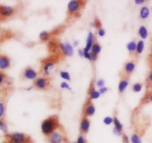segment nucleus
Listing matches in <instances>:
<instances>
[{
	"label": "nucleus",
	"mask_w": 152,
	"mask_h": 143,
	"mask_svg": "<svg viewBox=\"0 0 152 143\" xmlns=\"http://www.w3.org/2000/svg\"><path fill=\"white\" fill-rule=\"evenodd\" d=\"M60 126L59 117L57 115H52L43 120L42 123V133L48 137L53 132L57 131L60 128Z\"/></svg>",
	"instance_id": "nucleus-1"
},
{
	"label": "nucleus",
	"mask_w": 152,
	"mask_h": 143,
	"mask_svg": "<svg viewBox=\"0 0 152 143\" xmlns=\"http://www.w3.org/2000/svg\"><path fill=\"white\" fill-rule=\"evenodd\" d=\"M86 4L85 1H79V0H72L70 1L68 4L67 13L70 17H77V15L80 14V11Z\"/></svg>",
	"instance_id": "nucleus-2"
},
{
	"label": "nucleus",
	"mask_w": 152,
	"mask_h": 143,
	"mask_svg": "<svg viewBox=\"0 0 152 143\" xmlns=\"http://www.w3.org/2000/svg\"><path fill=\"white\" fill-rule=\"evenodd\" d=\"M57 61L58 59H56L55 56H50V57L42 60V72L46 77L50 75L51 71L54 68V66Z\"/></svg>",
	"instance_id": "nucleus-3"
},
{
	"label": "nucleus",
	"mask_w": 152,
	"mask_h": 143,
	"mask_svg": "<svg viewBox=\"0 0 152 143\" xmlns=\"http://www.w3.org/2000/svg\"><path fill=\"white\" fill-rule=\"evenodd\" d=\"M7 138L10 143H34V140L31 136L19 132L8 134Z\"/></svg>",
	"instance_id": "nucleus-4"
},
{
	"label": "nucleus",
	"mask_w": 152,
	"mask_h": 143,
	"mask_svg": "<svg viewBox=\"0 0 152 143\" xmlns=\"http://www.w3.org/2000/svg\"><path fill=\"white\" fill-rule=\"evenodd\" d=\"M50 86V79L46 77H37L34 81V87L37 90H45Z\"/></svg>",
	"instance_id": "nucleus-5"
},
{
	"label": "nucleus",
	"mask_w": 152,
	"mask_h": 143,
	"mask_svg": "<svg viewBox=\"0 0 152 143\" xmlns=\"http://www.w3.org/2000/svg\"><path fill=\"white\" fill-rule=\"evenodd\" d=\"M59 50H60L61 53L63 56H72L74 55V50L73 48V46L68 42H59Z\"/></svg>",
	"instance_id": "nucleus-6"
},
{
	"label": "nucleus",
	"mask_w": 152,
	"mask_h": 143,
	"mask_svg": "<svg viewBox=\"0 0 152 143\" xmlns=\"http://www.w3.org/2000/svg\"><path fill=\"white\" fill-rule=\"evenodd\" d=\"M96 108L91 99H88L84 105L83 109V115L85 117H90L95 114Z\"/></svg>",
	"instance_id": "nucleus-7"
},
{
	"label": "nucleus",
	"mask_w": 152,
	"mask_h": 143,
	"mask_svg": "<svg viewBox=\"0 0 152 143\" xmlns=\"http://www.w3.org/2000/svg\"><path fill=\"white\" fill-rule=\"evenodd\" d=\"M48 143H62L65 140L63 134L59 131H56L48 136Z\"/></svg>",
	"instance_id": "nucleus-8"
},
{
	"label": "nucleus",
	"mask_w": 152,
	"mask_h": 143,
	"mask_svg": "<svg viewBox=\"0 0 152 143\" xmlns=\"http://www.w3.org/2000/svg\"><path fill=\"white\" fill-rule=\"evenodd\" d=\"M15 13L14 7L8 5L0 4V18L6 19L13 16Z\"/></svg>",
	"instance_id": "nucleus-9"
},
{
	"label": "nucleus",
	"mask_w": 152,
	"mask_h": 143,
	"mask_svg": "<svg viewBox=\"0 0 152 143\" xmlns=\"http://www.w3.org/2000/svg\"><path fill=\"white\" fill-rule=\"evenodd\" d=\"M136 68V63L134 61H128L123 67V77H129V76L134 71Z\"/></svg>",
	"instance_id": "nucleus-10"
},
{
	"label": "nucleus",
	"mask_w": 152,
	"mask_h": 143,
	"mask_svg": "<svg viewBox=\"0 0 152 143\" xmlns=\"http://www.w3.org/2000/svg\"><path fill=\"white\" fill-rule=\"evenodd\" d=\"M22 77L25 80H35L37 78V72L31 67H27L22 72Z\"/></svg>",
	"instance_id": "nucleus-11"
},
{
	"label": "nucleus",
	"mask_w": 152,
	"mask_h": 143,
	"mask_svg": "<svg viewBox=\"0 0 152 143\" xmlns=\"http://www.w3.org/2000/svg\"><path fill=\"white\" fill-rule=\"evenodd\" d=\"M91 126V123L90 120L88 117H83V118L81 119V121H80V134H86L88 133L89 129H90Z\"/></svg>",
	"instance_id": "nucleus-12"
},
{
	"label": "nucleus",
	"mask_w": 152,
	"mask_h": 143,
	"mask_svg": "<svg viewBox=\"0 0 152 143\" xmlns=\"http://www.w3.org/2000/svg\"><path fill=\"white\" fill-rule=\"evenodd\" d=\"M114 134H116L117 136H121L123 135V125L120 121L119 120L118 117L117 116H114Z\"/></svg>",
	"instance_id": "nucleus-13"
},
{
	"label": "nucleus",
	"mask_w": 152,
	"mask_h": 143,
	"mask_svg": "<svg viewBox=\"0 0 152 143\" xmlns=\"http://www.w3.org/2000/svg\"><path fill=\"white\" fill-rule=\"evenodd\" d=\"M95 40H96V38H95L94 34L92 32H89L88 34L87 39H86V47L83 48V52H91V47Z\"/></svg>",
	"instance_id": "nucleus-14"
},
{
	"label": "nucleus",
	"mask_w": 152,
	"mask_h": 143,
	"mask_svg": "<svg viewBox=\"0 0 152 143\" xmlns=\"http://www.w3.org/2000/svg\"><path fill=\"white\" fill-rule=\"evenodd\" d=\"M129 85V77H123L120 80L118 85V92L120 94H122L125 92Z\"/></svg>",
	"instance_id": "nucleus-15"
},
{
	"label": "nucleus",
	"mask_w": 152,
	"mask_h": 143,
	"mask_svg": "<svg viewBox=\"0 0 152 143\" xmlns=\"http://www.w3.org/2000/svg\"><path fill=\"white\" fill-rule=\"evenodd\" d=\"M88 96L89 99L93 100V99H99L100 96V93H99V90H96L95 89L94 85L93 84L91 85L90 88L88 89Z\"/></svg>",
	"instance_id": "nucleus-16"
},
{
	"label": "nucleus",
	"mask_w": 152,
	"mask_h": 143,
	"mask_svg": "<svg viewBox=\"0 0 152 143\" xmlns=\"http://www.w3.org/2000/svg\"><path fill=\"white\" fill-rule=\"evenodd\" d=\"M10 60L7 56H0V70H5L10 67Z\"/></svg>",
	"instance_id": "nucleus-17"
},
{
	"label": "nucleus",
	"mask_w": 152,
	"mask_h": 143,
	"mask_svg": "<svg viewBox=\"0 0 152 143\" xmlns=\"http://www.w3.org/2000/svg\"><path fill=\"white\" fill-rule=\"evenodd\" d=\"M150 15V10L147 6H143L140 10V17L141 19H146Z\"/></svg>",
	"instance_id": "nucleus-18"
},
{
	"label": "nucleus",
	"mask_w": 152,
	"mask_h": 143,
	"mask_svg": "<svg viewBox=\"0 0 152 143\" xmlns=\"http://www.w3.org/2000/svg\"><path fill=\"white\" fill-rule=\"evenodd\" d=\"M127 50L131 55L135 54L137 49V42L136 41H131L127 44Z\"/></svg>",
	"instance_id": "nucleus-19"
},
{
	"label": "nucleus",
	"mask_w": 152,
	"mask_h": 143,
	"mask_svg": "<svg viewBox=\"0 0 152 143\" xmlns=\"http://www.w3.org/2000/svg\"><path fill=\"white\" fill-rule=\"evenodd\" d=\"M138 34H139L140 37L142 39V40L145 39L148 36V30H147V28L144 25H142V26L140 27L139 30H138Z\"/></svg>",
	"instance_id": "nucleus-20"
},
{
	"label": "nucleus",
	"mask_w": 152,
	"mask_h": 143,
	"mask_svg": "<svg viewBox=\"0 0 152 143\" xmlns=\"http://www.w3.org/2000/svg\"><path fill=\"white\" fill-rule=\"evenodd\" d=\"M51 34H52L51 33L48 32V31H42V32L40 33L39 37V39L41 40L42 42H48L49 39H50V37H51Z\"/></svg>",
	"instance_id": "nucleus-21"
},
{
	"label": "nucleus",
	"mask_w": 152,
	"mask_h": 143,
	"mask_svg": "<svg viewBox=\"0 0 152 143\" xmlns=\"http://www.w3.org/2000/svg\"><path fill=\"white\" fill-rule=\"evenodd\" d=\"M144 48H145V42H144L143 40H140V41H138V42L137 43V49L135 55L140 56L143 52Z\"/></svg>",
	"instance_id": "nucleus-22"
},
{
	"label": "nucleus",
	"mask_w": 152,
	"mask_h": 143,
	"mask_svg": "<svg viewBox=\"0 0 152 143\" xmlns=\"http://www.w3.org/2000/svg\"><path fill=\"white\" fill-rule=\"evenodd\" d=\"M91 52L96 55H99V53L101 52V45H99V43L96 41V39L95 40V42H94L93 45L91 47Z\"/></svg>",
	"instance_id": "nucleus-23"
},
{
	"label": "nucleus",
	"mask_w": 152,
	"mask_h": 143,
	"mask_svg": "<svg viewBox=\"0 0 152 143\" xmlns=\"http://www.w3.org/2000/svg\"><path fill=\"white\" fill-rule=\"evenodd\" d=\"M59 75H60L61 78L63 79L65 81H70L71 80V76H70L69 73L68 71H61L59 72Z\"/></svg>",
	"instance_id": "nucleus-24"
},
{
	"label": "nucleus",
	"mask_w": 152,
	"mask_h": 143,
	"mask_svg": "<svg viewBox=\"0 0 152 143\" xmlns=\"http://www.w3.org/2000/svg\"><path fill=\"white\" fill-rule=\"evenodd\" d=\"M131 142L132 143H142V140H141V138L140 136V135H138L137 134H134L131 136Z\"/></svg>",
	"instance_id": "nucleus-25"
},
{
	"label": "nucleus",
	"mask_w": 152,
	"mask_h": 143,
	"mask_svg": "<svg viewBox=\"0 0 152 143\" xmlns=\"http://www.w3.org/2000/svg\"><path fill=\"white\" fill-rule=\"evenodd\" d=\"M142 86L143 85H142V83H135V84H134L133 86H132V90H133V92H134V93H139V92H140L141 90H142Z\"/></svg>",
	"instance_id": "nucleus-26"
},
{
	"label": "nucleus",
	"mask_w": 152,
	"mask_h": 143,
	"mask_svg": "<svg viewBox=\"0 0 152 143\" xmlns=\"http://www.w3.org/2000/svg\"><path fill=\"white\" fill-rule=\"evenodd\" d=\"M146 84L147 87H148V88L152 89V69L150 71V72L148 73V77H147Z\"/></svg>",
	"instance_id": "nucleus-27"
},
{
	"label": "nucleus",
	"mask_w": 152,
	"mask_h": 143,
	"mask_svg": "<svg viewBox=\"0 0 152 143\" xmlns=\"http://www.w3.org/2000/svg\"><path fill=\"white\" fill-rule=\"evenodd\" d=\"M0 130L2 132H4V134L7 133V127L6 123H4V121L3 120L0 119Z\"/></svg>",
	"instance_id": "nucleus-28"
},
{
	"label": "nucleus",
	"mask_w": 152,
	"mask_h": 143,
	"mask_svg": "<svg viewBox=\"0 0 152 143\" xmlns=\"http://www.w3.org/2000/svg\"><path fill=\"white\" fill-rule=\"evenodd\" d=\"M114 123V117H105L103 119V123L106 125H110Z\"/></svg>",
	"instance_id": "nucleus-29"
},
{
	"label": "nucleus",
	"mask_w": 152,
	"mask_h": 143,
	"mask_svg": "<svg viewBox=\"0 0 152 143\" xmlns=\"http://www.w3.org/2000/svg\"><path fill=\"white\" fill-rule=\"evenodd\" d=\"M77 143H87V140H86V137H85V135L80 134L78 136V138H77Z\"/></svg>",
	"instance_id": "nucleus-30"
},
{
	"label": "nucleus",
	"mask_w": 152,
	"mask_h": 143,
	"mask_svg": "<svg viewBox=\"0 0 152 143\" xmlns=\"http://www.w3.org/2000/svg\"><path fill=\"white\" fill-rule=\"evenodd\" d=\"M97 33H98V35H99L100 37H103L105 35V31L102 26L99 27V28H97Z\"/></svg>",
	"instance_id": "nucleus-31"
},
{
	"label": "nucleus",
	"mask_w": 152,
	"mask_h": 143,
	"mask_svg": "<svg viewBox=\"0 0 152 143\" xmlns=\"http://www.w3.org/2000/svg\"><path fill=\"white\" fill-rule=\"evenodd\" d=\"M4 111H5V107H4V103L0 102V119L4 116Z\"/></svg>",
	"instance_id": "nucleus-32"
},
{
	"label": "nucleus",
	"mask_w": 152,
	"mask_h": 143,
	"mask_svg": "<svg viewBox=\"0 0 152 143\" xmlns=\"http://www.w3.org/2000/svg\"><path fill=\"white\" fill-rule=\"evenodd\" d=\"M60 88L62 89H67V90H71V87H70V85H68V82H66L65 81L62 82V83L60 84Z\"/></svg>",
	"instance_id": "nucleus-33"
},
{
	"label": "nucleus",
	"mask_w": 152,
	"mask_h": 143,
	"mask_svg": "<svg viewBox=\"0 0 152 143\" xmlns=\"http://www.w3.org/2000/svg\"><path fill=\"white\" fill-rule=\"evenodd\" d=\"M96 85L99 88H101L102 87H105V80H102V79H100V80H97V82H96Z\"/></svg>",
	"instance_id": "nucleus-34"
},
{
	"label": "nucleus",
	"mask_w": 152,
	"mask_h": 143,
	"mask_svg": "<svg viewBox=\"0 0 152 143\" xmlns=\"http://www.w3.org/2000/svg\"><path fill=\"white\" fill-rule=\"evenodd\" d=\"M122 136H123V143H130V140H129V138L127 135L125 134H123L122 135Z\"/></svg>",
	"instance_id": "nucleus-35"
},
{
	"label": "nucleus",
	"mask_w": 152,
	"mask_h": 143,
	"mask_svg": "<svg viewBox=\"0 0 152 143\" xmlns=\"http://www.w3.org/2000/svg\"><path fill=\"white\" fill-rule=\"evenodd\" d=\"M148 64H149L150 67L152 69V46H151V52H150V54L148 56Z\"/></svg>",
	"instance_id": "nucleus-36"
},
{
	"label": "nucleus",
	"mask_w": 152,
	"mask_h": 143,
	"mask_svg": "<svg viewBox=\"0 0 152 143\" xmlns=\"http://www.w3.org/2000/svg\"><path fill=\"white\" fill-rule=\"evenodd\" d=\"M97 57H98L97 55L94 54V53H93L91 52V59H90L91 62H95V61L97 59Z\"/></svg>",
	"instance_id": "nucleus-37"
},
{
	"label": "nucleus",
	"mask_w": 152,
	"mask_h": 143,
	"mask_svg": "<svg viewBox=\"0 0 152 143\" xmlns=\"http://www.w3.org/2000/svg\"><path fill=\"white\" fill-rule=\"evenodd\" d=\"M108 88L102 87V88H99V93H100V95L101 94H104V93H105L107 91H108Z\"/></svg>",
	"instance_id": "nucleus-38"
},
{
	"label": "nucleus",
	"mask_w": 152,
	"mask_h": 143,
	"mask_svg": "<svg viewBox=\"0 0 152 143\" xmlns=\"http://www.w3.org/2000/svg\"><path fill=\"white\" fill-rule=\"evenodd\" d=\"M4 80V74L0 71V84H1V83L3 82Z\"/></svg>",
	"instance_id": "nucleus-39"
},
{
	"label": "nucleus",
	"mask_w": 152,
	"mask_h": 143,
	"mask_svg": "<svg viewBox=\"0 0 152 143\" xmlns=\"http://www.w3.org/2000/svg\"><path fill=\"white\" fill-rule=\"evenodd\" d=\"M145 0H135L134 2L137 4H142L145 2Z\"/></svg>",
	"instance_id": "nucleus-40"
},
{
	"label": "nucleus",
	"mask_w": 152,
	"mask_h": 143,
	"mask_svg": "<svg viewBox=\"0 0 152 143\" xmlns=\"http://www.w3.org/2000/svg\"><path fill=\"white\" fill-rule=\"evenodd\" d=\"M77 53H78V55L80 56V57H83V56H84L83 49H79L78 51H77Z\"/></svg>",
	"instance_id": "nucleus-41"
},
{
	"label": "nucleus",
	"mask_w": 152,
	"mask_h": 143,
	"mask_svg": "<svg viewBox=\"0 0 152 143\" xmlns=\"http://www.w3.org/2000/svg\"><path fill=\"white\" fill-rule=\"evenodd\" d=\"M78 43H79V42L78 41H75L74 42V46H77L78 45Z\"/></svg>",
	"instance_id": "nucleus-42"
},
{
	"label": "nucleus",
	"mask_w": 152,
	"mask_h": 143,
	"mask_svg": "<svg viewBox=\"0 0 152 143\" xmlns=\"http://www.w3.org/2000/svg\"><path fill=\"white\" fill-rule=\"evenodd\" d=\"M149 99H150V101L152 102V93H151V94L149 95Z\"/></svg>",
	"instance_id": "nucleus-43"
},
{
	"label": "nucleus",
	"mask_w": 152,
	"mask_h": 143,
	"mask_svg": "<svg viewBox=\"0 0 152 143\" xmlns=\"http://www.w3.org/2000/svg\"><path fill=\"white\" fill-rule=\"evenodd\" d=\"M74 143H77V142H74Z\"/></svg>",
	"instance_id": "nucleus-44"
},
{
	"label": "nucleus",
	"mask_w": 152,
	"mask_h": 143,
	"mask_svg": "<svg viewBox=\"0 0 152 143\" xmlns=\"http://www.w3.org/2000/svg\"><path fill=\"white\" fill-rule=\"evenodd\" d=\"M65 143H68V142H65Z\"/></svg>",
	"instance_id": "nucleus-45"
}]
</instances>
